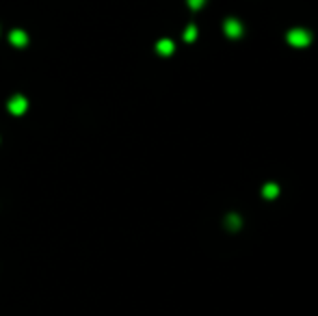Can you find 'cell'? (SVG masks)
<instances>
[{
    "mask_svg": "<svg viewBox=\"0 0 318 316\" xmlns=\"http://www.w3.org/2000/svg\"><path fill=\"white\" fill-rule=\"evenodd\" d=\"M203 5H206V0H189V7H191V9H201Z\"/></svg>",
    "mask_w": 318,
    "mask_h": 316,
    "instance_id": "obj_8",
    "label": "cell"
},
{
    "mask_svg": "<svg viewBox=\"0 0 318 316\" xmlns=\"http://www.w3.org/2000/svg\"><path fill=\"white\" fill-rule=\"evenodd\" d=\"M277 193H279V189H277V184H266L264 186V197H277Z\"/></svg>",
    "mask_w": 318,
    "mask_h": 316,
    "instance_id": "obj_6",
    "label": "cell"
},
{
    "mask_svg": "<svg viewBox=\"0 0 318 316\" xmlns=\"http://www.w3.org/2000/svg\"><path fill=\"white\" fill-rule=\"evenodd\" d=\"M11 44L13 46H26L28 44L26 33H24V30H13V33H11Z\"/></svg>",
    "mask_w": 318,
    "mask_h": 316,
    "instance_id": "obj_5",
    "label": "cell"
},
{
    "mask_svg": "<svg viewBox=\"0 0 318 316\" xmlns=\"http://www.w3.org/2000/svg\"><path fill=\"white\" fill-rule=\"evenodd\" d=\"M156 50L162 56H171V54H173V50H175V46H173L171 39H160V42L156 44Z\"/></svg>",
    "mask_w": 318,
    "mask_h": 316,
    "instance_id": "obj_4",
    "label": "cell"
},
{
    "mask_svg": "<svg viewBox=\"0 0 318 316\" xmlns=\"http://www.w3.org/2000/svg\"><path fill=\"white\" fill-rule=\"evenodd\" d=\"M26 107H28V102L24 95H15V98H11V102H9V111L13 115H22V113L26 111Z\"/></svg>",
    "mask_w": 318,
    "mask_h": 316,
    "instance_id": "obj_3",
    "label": "cell"
},
{
    "mask_svg": "<svg viewBox=\"0 0 318 316\" xmlns=\"http://www.w3.org/2000/svg\"><path fill=\"white\" fill-rule=\"evenodd\" d=\"M195 37H197V28L189 26V28H186V33H184V39H186V42H195Z\"/></svg>",
    "mask_w": 318,
    "mask_h": 316,
    "instance_id": "obj_7",
    "label": "cell"
},
{
    "mask_svg": "<svg viewBox=\"0 0 318 316\" xmlns=\"http://www.w3.org/2000/svg\"><path fill=\"white\" fill-rule=\"evenodd\" d=\"M223 30H225V35L230 37V39H238V37L242 35V24H240L238 20L230 18V20H225V24H223Z\"/></svg>",
    "mask_w": 318,
    "mask_h": 316,
    "instance_id": "obj_2",
    "label": "cell"
},
{
    "mask_svg": "<svg viewBox=\"0 0 318 316\" xmlns=\"http://www.w3.org/2000/svg\"><path fill=\"white\" fill-rule=\"evenodd\" d=\"M286 39H288L290 46H295V48H305L309 42H312V35H309L305 28H292V30H288Z\"/></svg>",
    "mask_w": 318,
    "mask_h": 316,
    "instance_id": "obj_1",
    "label": "cell"
}]
</instances>
